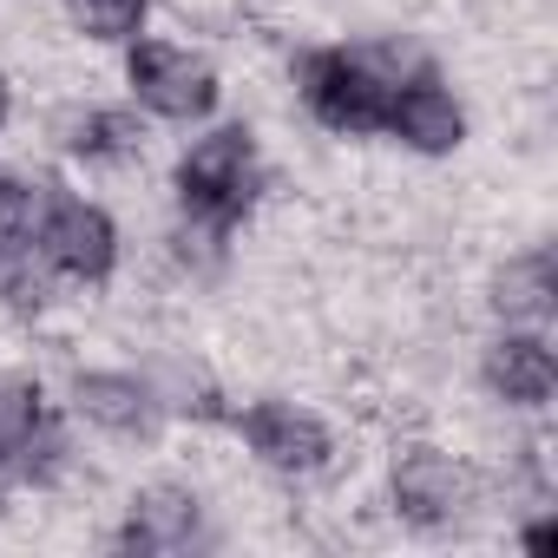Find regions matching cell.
Masks as SVG:
<instances>
[{
	"mask_svg": "<svg viewBox=\"0 0 558 558\" xmlns=\"http://www.w3.org/2000/svg\"><path fill=\"white\" fill-rule=\"evenodd\" d=\"M250 191H256V145H250L243 125H223V132L197 138V145L184 151V165H178V197H184V210H197L204 223L243 217Z\"/></svg>",
	"mask_w": 558,
	"mask_h": 558,
	"instance_id": "6da1fadb",
	"label": "cell"
},
{
	"mask_svg": "<svg viewBox=\"0 0 558 558\" xmlns=\"http://www.w3.org/2000/svg\"><path fill=\"white\" fill-rule=\"evenodd\" d=\"M388 93L395 86L355 53H310L303 60V99L336 132H375L388 119Z\"/></svg>",
	"mask_w": 558,
	"mask_h": 558,
	"instance_id": "7a4b0ae2",
	"label": "cell"
},
{
	"mask_svg": "<svg viewBox=\"0 0 558 558\" xmlns=\"http://www.w3.org/2000/svg\"><path fill=\"white\" fill-rule=\"evenodd\" d=\"M132 86L151 112L165 119H204L217 106V80L197 53L184 47H165V40H138L132 47Z\"/></svg>",
	"mask_w": 558,
	"mask_h": 558,
	"instance_id": "3957f363",
	"label": "cell"
},
{
	"mask_svg": "<svg viewBox=\"0 0 558 558\" xmlns=\"http://www.w3.org/2000/svg\"><path fill=\"white\" fill-rule=\"evenodd\" d=\"M40 250H47L53 269L80 276V283H99V276L112 269V256H119V230H112V217L99 204L53 197L47 217H40Z\"/></svg>",
	"mask_w": 558,
	"mask_h": 558,
	"instance_id": "277c9868",
	"label": "cell"
},
{
	"mask_svg": "<svg viewBox=\"0 0 558 558\" xmlns=\"http://www.w3.org/2000/svg\"><path fill=\"white\" fill-rule=\"evenodd\" d=\"M243 440H250L256 460L283 466V473H310V466L329 460V427H323L316 414L290 408V401H256V408L243 414Z\"/></svg>",
	"mask_w": 558,
	"mask_h": 558,
	"instance_id": "5b68a950",
	"label": "cell"
},
{
	"mask_svg": "<svg viewBox=\"0 0 558 558\" xmlns=\"http://www.w3.org/2000/svg\"><path fill=\"white\" fill-rule=\"evenodd\" d=\"M466 499H473V480H466L447 453H434V447H414V453L395 466V506H401L414 525H453V519L466 512Z\"/></svg>",
	"mask_w": 558,
	"mask_h": 558,
	"instance_id": "8992f818",
	"label": "cell"
},
{
	"mask_svg": "<svg viewBox=\"0 0 558 558\" xmlns=\"http://www.w3.org/2000/svg\"><path fill=\"white\" fill-rule=\"evenodd\" d=\"M395 138H408L414 151H453L466 138V119L453 106V93H440L434 80H414L401 93H388V119H381Z\"/></svg>",
	"mask_w": 558,
	"mask_h": 558,
	"instance_id": "52a82bcc",
	"label": "cell"
},
{
	"mask_svg": "<svg viewBox=\"0 0 558 558\" xmlns=\"http://www.w3.org/2000/svg\"><path fill=\"white\" fill-rule=\"evenodd\" d=\"M486 381H493V395H506L512 408H538V401H551L558 362H551V349H545L538 336H499V342L486 349Z\"/></svg>",
	"mask_w": 558,
	"mask_h": 558,
	"instance_id": "ba28073f",
	"label": "cell"
},
{
	"mask_svg": "<svg viewBox=\"0 0 558 558\" xmlns=\"http://www.w3.org/2000/svg\"><path fill=\"white\" fill-rule=\"evenodd\" d=\"M197 538V499L178 493V486H151L132 499V519H125V545L132 551H184Z\"/></svg>",
	"mask_w": 558,
	"mask_h": 558,
	"instance_id": "9c48e42d",
	"label": "cell"
},
{
	"mask_svg": "<svg viewBox=\"0 0 558 558\" xmlns=\"http://www.w3.org/2000/svg\"><path fill=\"white\" fill-rule=\"evenodd\" d=\"M80 414L99 421L106 434H151L158 395L132 375H80Z\"/></svg>",
	"mask_w": 558,
	"mask_h": 558,
	"instance_id": "30bf717a",
	"label": "cell"
},
{
	"mask_svg": "<svg viewBox=\"0 0 558 558\" xmlns=\"http://www.w3.org/2000/svg\"><path fill=\"white\" fill-rule=\"evenodd\" d=\"M493 303H499L506 323H545L551 316V256L532 250V256L506 263L499 283H493Z\"/></svg>",
	"mask_w": 558,
	"mask_h": 558,
	"instance_id": "8fae6325",
	"label": "cell"
},
{
	"mask_svg": "<svg viewBox=\"0 0 558 558\" xmlns=\"http://www.w3.org/2000/svg\"><path fill=\"white\" fill-rule=\"evenodd\" d=\"M138 145H145V132L132 112H73L66 119V151H80V158H132Z\"/></svg>",
	"mask_w": 558,
	"mask_h": 558,
	"instance_id": "7c38bea8",
	"label": "cell"
},
{
	"mask_svg": "<svg viewBox=\"0 0 558 558\" xmlns=\"http://www.w3.org/2000/svg\"><path fill=\"white\" fill-rule=\"evenodd\" d=\"M40 388L34 381H0V466H14V453L27 447V434L40 427Z\"/></svg>",
	"mask_w": 558,
	"mask_h": 558,
	"instance_id": "4fadbf2b",
	"label": "cell"
},
{
	"mask_svg": "<svg viewBox=\"0 0 558 558\" xmlns=\"http://www.w3.org/2000/svg\"><path fill=\"white\" fill-rule=\"evenodd\" d=\"M151 0H73V21L93 34V40H132L138 21H145Z\"/></svg>",
	"mask_w": 558,
	"mask_h": 558,
	"instance_id": "5bb4252c",
	"label": "cell"
},
{
	"mask_svg": "<svg viewBox=\"0 0 558 558\" xmlns=\"http://www.w3.org/2000/svg\"><path fill=\"white\" fill-rule=\"evenodd\" d=\"M34 230V191L21 184V178H8V171H0V250H8V243H21Z\"/></svg>",
	"mask_w": 558,
	"mask_h": 558,
	"instance_id": "9a60e30c",
	"label": "cell"
},
{
	"mask_svg": "<svg viewBox=\"0 0 558 558\" xmlns=\"http://www.w3.org/2000/svg\"><path fill=\"white\" fill-rule=\"evenodd\" d=\"M8 303H14V310H40V303H47V290H40V276H27V269H21L14 283H8Z\"/></svg>",
	"mask_w": 558,
	"mask_h": 558,
	"instance_id": "2e32d148",
	"label": "cell"
},
{
	"mask_svg": "<svg viewBox=\"0 0 558 558\" xmlns=\"http://www.w3.org/2000/svg\"><path fill=\"white\" fill-rule=\"evenodd\" d=\"M0 119H8V80H0Z\"/></svg>",
	"mask_w": 558,
	"mask_h": 558,
	"instance_id": "e0dca14e",
	"label": "cell"
}]
</instances>
